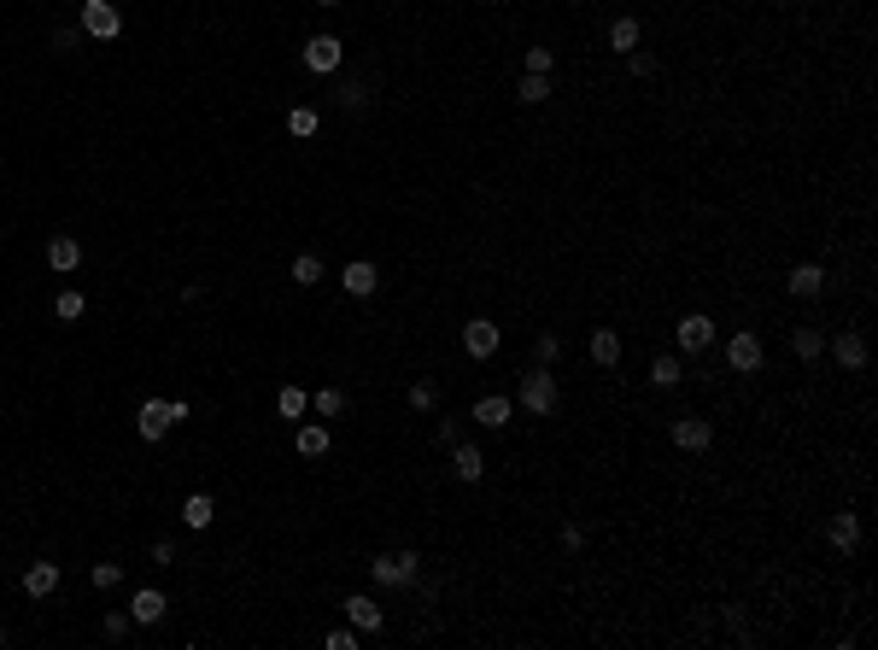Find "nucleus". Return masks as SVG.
I'll list each match as a JSON object with an SVG mask.
<instances>
[{
	"mask_svg": "<svg viewBox=\"0 0 878 650\" xmlns=\"http://www.w3.org/2000/svg\"><path fill=\"white\" fill-rule=\"evenodd\" d=\"M521 410H533V416H551V410H557V398H562V387H557V375H551V369H533L528 381H521Z\"/></svg>",
	"mask_w": 878,
	"mask_h": 650,
	"instance_id": "nucleus-1",
	"label": "nucleus"
},
{
	"mask_svg": "<svg viewBox=\"0 0 878 650\" xmlns=\"http://www.w3.org/2000/svg\"><path fill=\"white\" fill-rule=\"evenodd\" d=\"M369 568H375V580H381V586H416V580H422V557H416V551L375 557Z\"/></svg>",
	"mask_w": 878,
	"mask_h": 650,
	"instance_id": "nucleus-2",
	"label": "nucleus"
},
{
	"mask_svg": "<svg viewBox=\"0 0 878 650\" xmlns=\"http://www.w3.org/2000/svg\"><path fill=\"white\" fill-rule=\"evenodd\" d=\"M673 340H680V352H685V357H703V352L714 346V323H709L703 311H691V317H680Z\"/></svg>",
	"mask_w": 878,
	"mask_h": 650,
	"instance_id": "nucleus-3",
	"label": "nucleus"
},
{
	"mask_svg": "<svg viewBox=\"0 0 878 650\" xmlns=\"http://www.w3.org/2000/svg\"><path fill=\"white\" fill-rule=\"evenodd\" d=\"M83 29L94 36V42H112L117 29H124V12H117L112 0H88L83 6Z\"/></svg>",
	"mask_w": 878,
	"mask_h": 650,
	"instance_id": "nucleus-4",
	"label": "nucleus"
},
{
	"mask_svg": "<svg viewBox=\"0 0 878 650\" xmlns=\"http://www.w3.org/2000/svg\"><path fill=\"white\" fill-rule=\"evenodd\" d=\"M726 364H732V375H755L761 369V340L750 328H738V334L726 340Z\"/></svg>",
	"mask_w": 878,
	"mask_h": 650,
	"instance_id": "nucleus-5",
	"label": "nucleus"
},
{
	"mask_svg": "<svg viewBox=\"0 0 878 650\" xmlns=\"http://www.w3.org/2000/svg\"><path fill=\"white\" fill-rule=\"evenodd\" d=\"M165 609H170V598H165V592L141 586V592L129 598V622H135V627H158V622H165Z\"/></svg>",
	"mask_w": 878,
	"mask_h": 650,
	"instance_id": "nucleus-6",
	"label": "nucleus"
},
{
	"mask_svg": "<svg viewBox=\"0 0 878 650\" xmlns=\"http://www.w3.org/2000/svg\"><path fill=\"white\" fill-rule=\"evenodd\" d=\"M340 59H346V47H340L334 36H310V42H305V65H310L317 76L340 71Z\"/></svg>",
	"mask_w": 878,
	"mask_h": 650,
	"instance_id": "nucleus-7",
	"label": "nucleus"
},
{
	"mask_svg": "<svg viewBox=\"0 0 878 650\" xmlns=\"http://www.w3.org/2000/svg\"><path fill=\"white\" fill-rule=\"evenodd\" d=\"M463 352H469V357H492V352H498V323L474 317V323L463 328Z\"/></svg>",
	"mask_w": 878,
	"mask_h": 650,
	"instance_id": "nucleus-8",
	"label": "nucleus"
},
{
	"mask_svg": "<svg viewBox=\"0 0 878 650\" xmlns=\"http://www.w3.org/2000/svg\"><path fill=\"white\" fill-rule=\"evenodd\" d=\"M709 439H714V428L703 422V416H680V422H673V445H680V452H709Z\"/></svg>",
	"mask_w": 878,
	"mask_h": 650,
	"instance_id": "nucleus-9",
	"label": "nucleus"
},
{
	"mask_svg": "<svg viewBox=\"0 0 878 650\" xmlns=\"http://www.w3.org/2000/svg\"><path fill=\"white\" fill-rule=\"evenodd\" d=\"M170 398H147V405H141V439H165L170 434Z\"/></svg>",
	"mask_w": 878,
	"mask_h": 650,
	"instance_id": "nucleus-10",
	"label": "nucleus"
},
{
	"mask_svg": "<svg viewBox=\"0 0 878 650\" xmlns=\"http://www.w3.org/2000/svg\"><path fill=\"white\" fill-rule=\"evenodd\" d=\"M340 287H346L351 299H369L381 287V276H375V264L369 258H358V264H346V276H340Z\"/></svg>",
	"mask_w": 878,
	"mask_h": 650,
	"instance_id": "nucleus-11",
	"label": "nucleus"
},
{
	"mask_svg": "<svg viewBox=\"0 0 878 650\" xmlns=\"http://www.w3.org/2000/svg\"><path fill=\"white\" fill-rule=\"evenodd\" d=\"M826 539H832L837 551L850 557L855 545H861V516H850V510H843V516H832V527H826Z\"/></svg>",
	"mask_w": 878,
	"mask_h": 650,
	"instance_id": "nucleus-12",
	"label": "nucleus"
},
{
	"mask_svg": "<svg viewBox=\"0 0 878 650\" xmlns=\"http://www.w3.org/2000/svg\"><path fill=\"white\" fill-rule=\"evenodd\" d=\"M451 475H457V481H480V475H487V457L474 452V445H451Z\"/></svg>",
	"mask_w": 878,
	"mask_h": 650,
	"instance_id": "nucleus-13",
	"label": "nucleus"
},
{
	"mask_svg": "<svg viewBox=\"0 0 878 650\" xmlns=\"http://www.w3.org/2000/svg\"><path fill=\"white\" fill-rule=\"evenodd\" d=\"M832 352H837V364H843V369H866V340L855 334V328H843V334L832 340Z\"/></svg>",
	"mask_w": 878,
	"mask_h": 650,
	"instance_id": "nucleus-14",
	"label": "nucleus"
},
{
	"mask_svg": "<svg viewBox=\"0 0 878 650\" xmlns=\"http://www.w3.org/2000/svg\"><path fill=\"white\" fill-rule=\"evenodd\" d=\"M24 592H29V598L59 592V563H29V568H24Z\"/></svg>",
	"mask_w": 878,
	"mask_h": 650,
	"instance_id": "nucleus-15",
	"label": "nucleus"
},
{
	"mask_svg": "<svg viewBox=\"0 0 878 650\" xmlns=\"http://www.w3.org/2000/svg\"><path fill=\"white\" fill-rule=\"evenodd\" d=\"M346 615H351V627L358 633H381V609H375V598H346Z\"/></svg>",
	"mask_w": 878,
	"mask_h": 650,
	"instance_id": "nucleus-16",
	"label": "nucleus"
},
{
	"mask_svg": "<svg viewBox=\"0 0 878 650\" xmlns=\"http://www.w3.org/2000/svg\"><path fill=\"white\" fill-rule=\"evenodd\" d=\"M47 264H53L59 276H65V269H77V264H83V246L70 241V235H53V241H47Z\"/></svg>",
	"mask_w": 878,
	"mask_h": 650,
	"instance_id": "nucleus-17",
	"label": "nucleus"
},
{
	"mask_svg": "<svg viewBox=\"0 0 878 650\" xmlns=\"http://www.w3.org/2000/svg\"><path fill=\"white\" fill-rule=\"evenodd\" d=\"M181 522L194 527V534H205V527L217 522V504H211L205 493H194V498H188V504H181Z\"/></svg>",
	"mask_w": 878,
	"mask_h": 650,
	"instance_id": "nucleus-18",
	"label": "nucleus"
},
{
	"mask_svg": "<svg viewBox=\"0 0 878 650\" xmlns=\"http://www.w3.org/2000/svg\"><path fill=\"white\" fill-rule=\"evenodd\" d=\"M510 410H516V405H510L503 393H487L480 405H474V422H487V428H503V422H510Z\"/></svg>",
	"mask_w": 878,
	"mask_h": 650,
	"instance_id": "nucleus-19",
	"label": "nucleus"
},
{
	"mask_svg": "<svg viewBox=\"0 0 878 650\" xmlns=\"http://www.w3.org/2000/svg\"><path fill=\"white\" fill-rule=\"evenodd\" d=\"M820 287H826V269H820V264H796V269H791V293H796V299H814Z\"/></svg>",
	"mask_w": 878,
	"mask_h": 650,
	"instance_id": "nucleus-20",
	"label": "nucleus"
},
{
	"mask_svg": "<svg viewBox=\"0 0 878 650\" xmlns=\"http://www.w3.org/2000/svg\"><path fill=\"white\" fill-rule=\"evenodd\" d=\"M639 36H644L639 18H615V24H609V47H615V53H639Z\"/></svg>",
	"mask_w": 878,
	"mask_h": 650,
	"instance_id": "nucleus-21",
	"label": "nucleus"
},
{
	"mask_svg": "<svg viewBox=\"0 0 878 650\" xmlns=\"http://www.w3.org/2000/svg\"><path fill=\"white\" fill-rule=\"evenodd\" d=\"M592 357L609 369L615 357H621V334H615V328H592Z\"/></svg>",
	"mask_w": 878,
	"mask_h": 650,
	"instance_id": "nucleus-22",
	"label": "nucleus"
},
{
	"mask_svg": "<svg viewBox=\"0 0 878 650\" xmlns=\"http://www.w3.org/2000/svg\"><path fill=\"white\" fill-rule=\"evenodd\" d=\"M293 445H299V457H322V452H328V428H322V422H305Z\"/></svg>",
	"mask_w": 878,
	"mask_h": 650,
	"instance_id": "nucleus-23",
	"label": "nucleus"
},
{
	"mask_svg": "<svg viewBox=\"0 0 878 650\" xmlns=\"http://www.w3.org/2000/svg\"><path fill=\"white\" fill-rule=\"evenodd\" d=\"M516 100H528V106H539V100H551V76H539V71H528L516 83Z\"/></svg>",
	"mask_w": 878,
	"mask_h": 650,
	"instance_id": "nucleus-24",
	"label": "nucleus"
},
{
	"mask_svg": "<svg viewBox=\"0 0 878 650\" xmlns=\"http://www.w3.org/2000/svg\"><path fill=\"white\" fill-rule=\"evenodd\" d=\"M293 282H299V287H317L322 282V258L317 253H299V258H293Z\"/></svg>",
	"mask_w": 878,
	"mask_h": 650,
	"instance_id": "nucleus-25",
	"label": "nucleus"
},
{
	"mask_svg": "<svg viewBox=\"0 0 878 650\" xmlns=\"http://www.w3.org/2000/svg\"><path fill=\"white\" fill-rule=\"evenodd\" d=\"M791 346H796V357H820V352H826L820 328H796V334H791Z\"/></svg>",
	"mask_w": 878,
	"mask_h": 650,
	"instance_id": "nucleus-26",
	"label": "nucleus"
},
{
	"mask_svg": "<svg viewBox=\"0 0 878 650\" xmlns=\"http://www.w3.org/2000/svg\"><path fill=\"white\" fill-rule=\"evenodd\" d=\"M276 405H281V416H305V410H310V393H305V387H281Z\"/></svg>",
	"mask_w": 878,
	"mask_h": 650,
	"instance_id": "nucleus-27",
	"label": "nucleus"
},
{
	"mask_svg": "<svg viewBox=\"0 0 878 650\" xmlns=\"http://www.w3.org/2000/svg\"><path fill=\"white\" fill-rule=\"evenodd\" d=\"M650 381L656 387H680V357H656V364H650Z\"/></svg>",
	"mask_w": 878,
	"mask_h": 650,
	"instance_id": "nucleus-28",
	"label": "nucleus"
},
{
	"mask_svg": "<svg viewBox=\"0 0 878 650\" xmlns=\"http://www.w3.org/2000/svg\"><path fill=\"white\" fill-rule=\"evenodd\" d=\"M53 311L65 317V323H77V317H83V293H77V287H65V293L53 299Z\"/></svg>",
	"mask_w": 878,
	"mask_h": 650,
	"instance_id": "nucleus-29",
	"label": "nucleus"
},
{
	"mask_svg": "<svg viewBox=\"0 0 878 650\" xmlns=\"http://www.w3.org/2000/svg\"><path fill=\"white\" fill-rule=\"evenodd\" d=\"M310 405H317L322 416H340V410H346V393H340V387H322V393L310 398Z\"/></svg>",
	"mask_w": 878,
	"mask_h": 650,
	"instance_id": "nucleus-30",
	"label": "nucleus"
},
{
	"mask_svg": "<svg viewBox=\"0 0 878 650\" xmlns=\"http://www.w3.org/2000/svg\"><path fill=\"white\" fill-rule=\"evenodd\" d=\"M433 405H439V387H433V381H416V387H410V410H433Z\"/></svg>",
	"mask_w": 878,
	"mask_h": 650,
	"instance_id": "nucleus-31",
	"label": "nucleus"
},
{
	"mask_svg": "<svg viewBox=\"0 0 878 650\" xmlns=\"http://www.w3.org/2000/svg\"><path fill=\"white\" fill-rule=\"evenodd\" d=\"M551 65H557V53H551V47H528V71L551 76Z\"/></svg>",
	"mask_w": 878,
	"mask_h": 650,
	"instance_id": "nucleus-32",
	"label": "nucleus"
},
{
	"mask_svg": "<svg viewBox=\"0 0 878 650\" xmlns=\"http://www.w3.org/2000/svg\"><path fill=\"white\" fill-rule=\"evenodd\" d=\"M287 129H293V135H317V112H305V106L287 112Z\"/></svg>",
	"mask_w": 878,
	"mask_h": 650,
	"instance_id": "nucleus-33",
	"label": "nucleus"
},
{
	"mask_svg": "<svg viewBox=\"0 0 878 650\" xmlns=\"http://www.w3.org/2000/svg\"><path fill=\"white\" fill-rule=\"evenodd\" d=\"M117 580H124V568H117V563H94V586H100V592H112Z\"/></svg>",
	"mask_w": 878,
	"mask_h": 650,
	"instance_id": "nucleus-34",
	"label": "nucleus"
},
{
	"mask_svg": "<svg viewBox=\"0 0 878 650\" xmlns=\"http://www.w3.org/2000/svg\"><path fill=\"white\" fill-rule=\"evenodd\" d=\"M533 352H539V364H557V357H562V340H557V334H539V346H533Z\"/></svg>",
	"mask_w": 878,
	"mask_h": 650,
	"instance_id": "nucleus-35",
	"label": "nucleus"
},
{
	"mask_svg": "<svg viewBox=\"0 0 878 650\" xmlns=\"http://www.w3.org/2000/svg\"><path fill=\"white\" fill-rule=\"evenodd\" d=\"M129 633V609H117V615H106V638H124Z\"/></svg>",
	"mask_w": 878,
	"mask_h": 650,
	"instance_id": "nucleus-36",
	"label": "nucleus"
},
{
	"mask_svg": "<svg viewBox=\"0 0 878 650\" xmlns=\"http://www.w3.org/2000/svg\"><path fill=\"white\" fill-rule=\"evenodd\" d=\"M340 100H346L351 112H363V100H369V88H363V83H346V94H340Z\"/></svg>",
	"mask_w": 878,
	"mask_h": 650,
	"instance_id": "nucleus-37",
	"label": "nucleus"
},
{
	"mask_svg": "<svg viewBox=\"0 0 878 650\" xmlns=\"http://www.w3.org/2000/svg\"><path fill=\"white\" fill-rule=\"evenodd\" d=\"M358 645V633H351V627H334V633H328V650H351Z\"/></svg>",
	"mask_w": 878,
	"mask_h": 650,
	"instance_id": "nucleus-38",
	"label": "nucleus"
},
{
	"mask_svg": "<svg viewBox=\"0 0 878 650\" xmlns=\"http://www.w3.org/2000/svg\"><path fill=\"white\" fill-rule=\"evenodd\" d=\"M632 76H656V59L650 53H632Z\"/></svg>",
	"mask_w": 878,
	"mask_h": 650,
	"instance_id": "nucleus-39",
	"label": "nucleus"
},
{
	"mask_svg": "<svg viewBox=\"0 0 878 650\" xmlns=\"http://www.w3.org/2000/svg\"><path fill=\"white\" fill-rule=\"evenodd\" d=\"M317 6H340V0H317Z\"/></svg>",
	"mask_w": 878,
	"mask_h": 650,
	"instance_id": "nucleus-40",
	"label": "nucleus"
}]
</instances>
